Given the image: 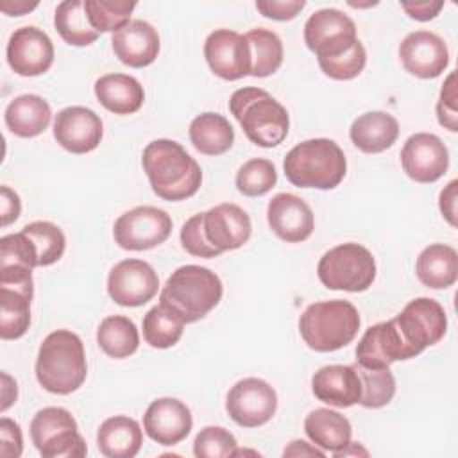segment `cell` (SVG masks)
I'll list each match as a JSON object with an SVG mask.
<instances>
[{
  "label": "cell",
  "mask_w": 458,
  "mask_h": 458,
  "mask_svg": "<svg viewBox=\"0 0 458 458\" xmlns=\"http://www.w3.org/2000/svg\"><path fill=\"white\" fill-rule=\"evenodd\" d=\"M141 165L152 191L170 202L193 197L202 182L199 163L174 140L150 141L141 154Z\"/></svg>",
  "instance_id": "1"
},
{
  "label": "cell",
  "mask_w": 458,
  "mask_h": 458,
  "mask_svg": "<svg viewBox=\"0 0 458 458\" xmlns=\"http://www.w3.org/2000/svg\"><path fill=\"white\" fill-rule=\"evenodd\" d=\"M88 363L79 335L57 329L45 336L36 358L38 383L50 394L68 395L86 381Z\"/></svg>",
  "instance_id": "2"
},
{
  "label": "cell",
  "mask_w": 458,
  "mask_h": 458,
  "mask_svg": "<svg viewBox=\"0 0 458 458\" xmlns=\"http://www.w3.org/2000/svg\"><path fill=\"white\" fill-rule=\"evenodd\" d=\"M286 179L297 188L333 190L347 172L344 150L327 138H313L297 143L284 157Z\"/></svg>",
  "instance_id": "3"
},
{
  "label": "cell",
  "mask_w": 458,
  "mask_h": 458,
  "mask_svg": "<svg viewBox=\"0 0 458 458\" xmlns=\"http://www.w3.org/2000/svg\"><path fill=\"white\" fill-rule=\"evenodd\" d=\"M220 277L200 265H182L172 272L159 293V302L177 313L184 324L204 318L222 299Z\"/></svg>",
  "instance_id": "4"
},
{
  "label": "cell",
  "mask_w": 458,
  "mask_h": 458,
  "mask_svg": "<svg viewBox=\"0 0 458 458\" xmlns=\"http://www.w3.org/2000/svg\"><path fill=\"white\" fill-rule=\"evenodd\" d=\"M229 109L254 145L272 148L284 141L290 118L286 109L268 91L240 88L231 95Z\"/></svg>",
  "instance_id": "5"
},
{
  "label": "cell",
  "mask_w": 458,
  "mask_h": 458,
  "mask_svg": "<svg viewBox=\"0 0 458 458\" xmlns=\"http://www.w3.org/2000/svg\"><path fill=\"white\" fill-rule=\"evenodd\" d=\"M360 324V313L349 301H320L302 311L299 317V333L310 349L333 352L354 340Z\"/></svg>",
  "instance_id": "6"
},
{
  "label": "cell",
  "mask_w": 458,
  "mask_h": 458,
  "mask_svg": "<svg viewBox=\"0 0 458 458\" xmlns=\"http://www.w3.org/2000/svg\"><path fill=\"white\" fill-rule=\"evenodd\" d=\"M317 274L329 290L365 292L376 279V261L370 250L360 243L349 242L336 245L322 254Z\"/></svg>",
  "instance_id": "7"
},
{
  "label": "cell",
  "mask_w": 458,
  "mask_h": 458,
  "mask_svg": "<svg viewBox=\"0 0 458 458\" xmlns=\"http://www.w3.org/2000/svg\"><path fill=\"white\" fill-rule=\"evenodd\" d=\"M34 295L32 268L25 265L0 267V336L16 340L30 326V301Z\"/></svg>",
  "instance_id": "8"
},
{
  "label": "cell",
  "mask_w": 458,
  "mask_h": 458,
  "mask_svg": "<svg viewBox=\"0 0 458 458\" xmlns=\"http://www.w3.org/2000/svg\"><path fill=\"white\" fill-rule=\"evenodd\" d=\"M394 322L413 356H419L426 347L440 342L447 329L444 308L429 297L410 301L403 311L394 317Z\"/></svg>",
  "instance_id": "9"
},
{
  "label": "cell",
  "mask_w": 458,
  "mask_h": 458,
  "mask_svg": "<svg viewBox=\"0 0 458 458\" xmlns=\"http://www.w3.org/2000/svg\"><path fill=\"white\" fill-rule=\"evenodd\" d=\"M172 218L165 209L154 206H138L114 222V242L125 250H148L168 240Z\"/></svg>",
  "instance_id": "10"
},
{
  "label": "cell",
  "mask_w": 458,
  "mask_h": 458,
  "mask_svg": "<svg viewBox=\"0 0 458 458\" xmlns=\"http://www.w3.org/2000/svg\"><path fill=\"white\" fill-rule=\"evenodd\" d=\"M358 41L354 21L338 9H318L304 23V43L317 59H333Z\"/></svg>",
  "instance_id": "11"
},
{
  "label": "cell",
  "mask_w": 458,
  "mask_h": 458,
  "mask_svg": "<svg viewBox=\"0 0 458 458\" xmlns=\"http://www.w3.org/2000/svg\"><path fill=\"white\" fill-rule=\"evenodd\" d=\"M229 417L242 428L267 424L277 410L276 390L259 377H245L231 386L225 399Z\"/></svg>",
  "instance_id": "12"
},
{
  "label": "cell",
  "mask_w": 458,
  "mask_h": 458,
  "mask_svg": "<svg viewBox=\"0 0 458 458\" xmlns=\"http://www.w3.org/2000/svg\"><path fill=\"white\" fill-rule=\"evenodd\" d=\"M159 286L156 270L143 259H123L116 263L107 277L109 297L127 308H138L147 304Z\"/></svg>",
  "instance_id": "13"
},
{
  "label": "cell",
  "mask_w": 458,
  "mask_h": 458,
  "mask_svg": "<svg viewBox=\"0 0 458 458\" xmlns=\"http://www.w3.org/2000/svg\"><path fill=\"white\" fill-rule=\"evenodd\" d=\"M5 54L14 73L21 77H36L52 66L54 43L41 29L25 25L11 34Z\"/></svg>",
  "instance_id": "14"
},
{
  "label": "cell",
  "mask_w": 458,
  "mask_h": 458,
  "mask_svg": "<svg viewBox=\"0 0 458 458\" xmlns=\"http://www.w3.org/2000/svg\"><path fill=\"white\" fill-rule=\"evenodd\" d=\"M401 165L415 182H435L447 172L449 152L438 136L415 132L401 148Z\"/></svg>",
  "instance_id": "15"
},
{
  "label": "cell",
  "mask_w": 458,
  "mask_h": 458,
  "mask_svg": "<svg viewBox=\"0 0 458 458\" xmlns=\"http://www.w3.org/2000/svg\"><path fill=\"white\" fill-rule=\"evenodd\" d=\"M204 57L215 75L238 81L250 75V50L245 36L229 29L213 30L204 43Z\"/></svg>",
  "instance_id": "16"
},
{
  "label": "cell",
  "mask_w": 458,
  "mask_h": 458,
  "mask_svg": "<svg viewBox=\"0 0 458 458\" xmlns=\"http://www.w3.org/2000/svg\"><path fill=\"white\" fill-rule=\"evenodd\" d=\"M104 134L100 116L82 106L61 109L54 120L55 141L72 154H86L98 147Z\"/></svg>",
  "instance_id": "17"
},
{
  "label": "cell",
  "mask_w": 458,
  "mask_h": 458,
  "mask_svg": "<svg viewBox=\"0 0 458 458\" xmlns=\"http://www.w3.org/2000/svg\"><path fill=\"white\" fill-rule=\"evenodd\" d=\"M415 358L394 318L370 326L358 342L356 363L367 369H388L394 361Z\"/></svg>",
  "instance_id": "18"
},
{
  "label": "cell",
  "mask_w": 458,
  "mask_h": 458,
  "mask_svg": "<svg viewBox=\"0 0 458 458\" xmlns=\"http://www.w3.org/2000/svg\"><path fill=\"white\" fill-rule=\"evenodd\" d=\"M404 70L419 79H435L449 64V52L440 36L429 30L410 32L399 45Z\"/></svg>",
  "instance_id": "19"
},
{
  "label": "cell",
  "mask_w": 458,
  "mask_h": 458,
  "mask_svg": "<svg viewBox=\"0 0 458 458\" xmlns=\"http://www.w3.org/2000/svg\"><path fill=\"white\" fill-rule=\"evenodd\" d=\"M193 426L190 408L175 397H161L148 404L143 415V429L161 445L182 442Z\"/></svg>",
  "instance_id": "20"
},
{
  "label": "cell",
  "mask_w": 458,
  "mask_h": 458,
  "mask_svg": "<svg viewBox=\"0 0 458 458\" xmlns=\"http://www.w3.org/2000/svg\"><path fill=\"white\" fill-rule=\"evenodd\" d=\"M202 229L206 240L222 254L247 243L252 224L249 215L240 206L224 202L202 213Z\"/></svg>",
  "instance_id": "21"
},
{
  "label": "cell",
  "mask_w": 458,
  "mask_h": 458,
  "mask_svg": "<svg viewBox=\"0 0 458 458\" xmlns=\"http://www.w3.org/2000/svg\"><path fill=\"white\" fill-rule=\"evenodd\" d=\"M270 229L288 243H299L311 236L315 218L311 208L293 193H277L267 206Z\"/></svg>",
  "instance_id": "22"
},
{
  "label": "cell",
  "mask_w": 458,
  "mask_h": 458,
  "mask_svg": "<svg viewBox=\"0 0 458 458\" xmlns=\"http://www.w3.org/2000/svg\"><path fill=\"white\" fill-rule=\"evenodd\" d=\"M111 45L120 63L131 68H143L156 61L159 54V34L145 20H131L113 32Z\"/></svg>",
  "instance_id": "23"
},
{
  "label": "cell",
  "mask_w": 458,
  "mask_h": 458,
  "mask_svg": "<svg viewBox=\"0 0 458 458\" xmlns=\"http://www.w3.org/2000/svg\"><path fill=\"white\" fill-rule=\"evenodd\" d=\"M313 395L336 408H349L360 403L361 381L354 365H326L311 377Z\"/></svg>",
  "instance_id": "24"
},
{
  "label": "cell",
  "mask_w": 458,
  "mask_h": 458,
  "mask_svg": "<svg viewBox=\"0 0 458 458\" xmlns=\"http://www.w3.org/2000/svg\"><path fill=\"white\" fill-rule=\"evenodd\" d=\"M349 136L358 150L365 154H377L395 143L399 136V123L385 111H369L352 122Z\"/></svg>",
  "instance_id": "25"
},
{
  "label": "cell",
  "mask_w": 458,
  "mask_h": 458,
  "mask_svg": "<svg viewBox=\"0 0 458 458\" xmlns=\"http://www.w3.org/2000/svg\"><path fill=\"white\" fill-rule=\"evenodd\" d=\"M97 100L114 114H132L145 100L143 86L125 73H106L95 81Z\"/></svg>",
  "instance_id": "26"
},
{
  "label": "cell",
  "mask_w": 458,
  "mask_h": 458,
  "mask_svg": "<svg viewBox=\"0 0 458 458\" xmlns=\"http://www.w3.org/2000/svg\"><path fill=\"white\" fill-rule=\"evenodd\" d=\"M143 433L140 424L127 415L106 419L97 433L98 451L107 458H132L140 453Z\"/></svg>",
  "instance_id": "27"
},
{
  "label": "cell",
  "mask_w": 458,
  "mask_h": 458,
  "mask_svg": "<svg viewBox=\"0 0 458 458\" xmlns=\"http://www.w3.org/2000/svg\"><path fill=\"white\" fill-rule=\"evenodd\" d=\"M415 272L424 286L445 290L456 283L458 254L451 245L431 243L419 254Z\"/></svg>",
  "instance_id": "28"
},
{
  "label": "cell",
  "mask_w": 458,
  "mask_h": 458,
  "mask_svg": "<svg viewBox=\"0 0 458 458\" xmlns=\"http://www.w3.org/2000/svg\"><path fill=\"white\" fill-rule=\"evenodd\" d=\"M304 431L313 445L338 453L351 442V422L345 415L329 408H315L304 419Z\"/></svg>",
  "instance_id": "29"
},
{
  "label": "cell",
  "mask_w": 458,
  "mask_h": 458,
  "mask_svg": "<svg viewBox=\"0 0 458 458\" xmlns=\"http://www.w3.org/2000/svg\"><path fill=\"white\" fill-rule=\"evenodd\" d=\"M5 125L20 138H34L41 134L52 118L48 102L39 95H20L5 107Z\"/></svg>",
  "instance_id": "30"
},
{
  "label": "cell",
  "mask_w": 458,
  "mask_h": 458,
  "mask_svg": "<svg viewBox=\"0 0 458 458\" xmlns=\"http://www.w3.org/2000/svg\"><path fill=\"white\" fill-rule=\"evenodd\" d=\"M190 141L206 156L225 154L234 141V129L229 120L218 113H202L190 123Z\"/></svg>",
  "instance_id": "31"
},
{
  "label": "cell",
  "mask_w": 458,
  "mask_h": 458,
  "mask_svg": "<svg viewBox=\"0 0 458 458\" xmlns=\"http://www.w3.org/2000/svg\"><path fill=\"white\" fill-rule=\"evenodd\" d=\"M97 344L107 356L114 360L129 358L140 345L138 327L129 317H106L97 329Z\"/></svg>",
  "instance_id": "32"
},
{
  "label": "cell",
  "mask_w": 458,
  "mask_h": 458,
  "mask_svg": "<svg viewBox=\"0 0 458 458\" xmlns=\"http://www.w3.org/2000/svg\"><path fill=\"white\" fill-rule=\"evenodd\" d=\"M54 25L63 41L73 47H88L98 38V32L88 20L82 0L61 2L54 14Z\"/></svg>",
  "instance_id": "33"
},
{
  "label": "cell",
  "mask_w": 458,
  "mask_h": 458,
  "mask_svg": "<svg viewBox=\"0 0 458 458\" xmlns=\"http://www.w3.org/2000/svg\"><path fill=\"white\" fill-rule=\"evenodd\" d=\"M245 39L250 50V75L268 77L276 73L283 63L281 38L268 29H252Z\"/></svg>",
  "instance_id": "34"
},
{
  "label": "cell",
  "mask_w": 458,
  "mask_h": 458,
  "mask_svg": "<svg viewBox=\"0 0 458 458\" xmlns=\"http://www.w3.org/2000/svg\"><path fill=\"white\" fill-rule=\"evenodd\" d=\"M182 331L184 320L161 302L143 317V338L150 347L168 349L181 340Z\"/></svg>",
  "instance_id": "35"
},
{
  "label": "cell",
  "mask_w": 458,
  "mask_h": 458,
  "mask_svg": "<svg viewBox=\"0 0 458 458\" xmlns=\"http://www.w3.org/2000/svg\"><path fill=\"white\" fill-rule=\"evenodd\" d=\"M21 231L32 240L38 252L39 267L54 265L63 258L66 238H64V233L55 224L47 220H36L23 225Z\"/></svg>",
  "instance_id": "36"
},
{
  "label": "cell",
  "mask_w": 458,
  "mask_h": 458,
  "mask_svg": "<svg viewBox=\"0 0 458 458\" xmlns=\"http://www.w3.org/2000/svg\"><path fill=\"white\" fill-rule=\"evenodd\" d=\"M361 381L360 404L365 408L386 406L395 395V377L390 369H367L354 365Z\"/></svg>",
  "instance_id": "37"
},
{
  "label": "cell",
  "mask_w": 458,
  "mask_h": 458,
  "mask_svg": "<svg viewBox=\"0 0 458 458\" xmlns=\"http://www.w3.org/2000/svg\"><path fill=\"white\" fill-rule=\"evenodd\" d=\"M134 2H114V0H84V9L91 27L100 32H116L131 21Z\"/></svg>",
  "instance_id": "38"
},
{
  "label": "cell",
  "mask_w": 458,
  "mask_h": 458,
  "mask_svg": "<svg viewBox=\"0 0 458 458\" xmlns=\"http://www.w3.org/2000/svg\"><path fill=\"white\" fill-rule=\"evenodd\" d=\"M68 429H77V422L73 415L61 406L43 408L30 420V438L38 451Z\"/></svg>",
  "instance_id": "39"
},
{
  "label": "cell",
  "mask_w": 458,
  "mask_h": 458,
  "mask_svg": "<svg viewBox=\"0 0 458 458\" xmlns=\"http://www.w3.org/2000/svg\"><path fill=\"white\" fill-rule=\"evenodd\" d=\"M277 182V172L272 161L254 157L243 163L236 172V188L245 197H259L268 193Z\"/></svg>",
  "instance_id": "40"
},
{
  "label": "cell",
  "mask_w": 458,
  "mask_h": 458,
  "mask_svg": "<svg viewBox=\"0 0 458 458\" xmlns=\"http://www.w3.org/2000/svg\"><path fill=\"white\" fill-rule=\"evenodd\" d=\"M238 444L234 435L222 426H206L193 442V454L197 458H227L233 456Z\"/></svg>",
  "instance_id": "41"
},
{
  "label": "cell",
  "mask_w": 458,
  "mask_h": 458,
  "mask_svg": "<svg viewBox=\"0 0 458 458\" xmlns=\"http://www.w3.org/2000/svg\"><path fill=\"white\" fill-rule=\"evenodd\" d=\"M365 63H367V52L363 43L358 39L352 45V48L347 50L345 54L333 59H320L318 66L331 79L349 81L361 73V70L365 68Z\"/></svg>",
  "instance_id": "42"
},
{
  "label": "cell",
  "mask_w": 458,
  "mask_h": 458,
  "mask_svg": "<svg viewBox=\"0 0 458 458\" xmlns=\"http://www.w3.org/2000/svg\"><path fill=\"white\" fill-rule=\"evenodd\" d=\"M7 265H25L29 268L39 267L36 247L23 231L5 234L0 240V267Z\"/></svg>",
  "instance_id": "43"
},
{
  "label": "cell",
  "mask_w": 458,
  "mask_h": 458,
  "mask_svg": "<svg viewBox=\"0 0 458 458\" xmlns=\"http://www.w3.org/2000/svg\"><path fill=\"white\" fill-rule=\"evenodd\" d=\"M181 245L182 249L199 258H215L220 252L206 240L204 229H202V213H197L190 216L182 227H181Z\"/></svg>",
  "instance_id": "44"
},
{
  "label": "cell",
  "mask_w": 458,
  "mask_h": 458,
  "mask_svg": "<svg viewBox=\"0 0 458 458\" xmlns=\"http://www.w3.org/2000/svg\"><path fill=\"white\" fill-rule=\"evenodd\" d=\"M88 447L77 429H68L39 449L43 458H82Z\"/></svg>",
  "instance_id": "45"
},
{
  "label": "cell",
  "mask_w": 458,
  "mask_h": 458,
  "mask_svg": "<svg viewBox=\"0 0 458 458\" xmlns=\"http://www.w3.org/2000/svg\"><path fill=\"white\" fill-rule=\"evenodd\" d=\"M456 75L451 72L440 89V97L437 102V116L438 123L451 132L458 131V109H456Z\"/></svg>",
  "instance_id": "46"
},
{
  "label": "cell",
  "mask_w": 458,
  "mask_h": 458,
  "mask_svg": "<svg viewBox=\"0 0 458 458\" xmlns=\"http://www.w3.org/2000/svg\"><path fill=\"white\" fill-rule=\"evenodd\" d=\"M306 2L304 0H258L256 9L272 20L286 21L295 18L302 9Z\"/></svg>",
  "instance_id": "47"
},
{
  "label": "cell",
  "mask_w": 458,
  "mask_h": 458,
  "mask_svg": "<svg viewBox=\"0 0 458 458\" xmlns=\"http://www.w3.org/2000/svg\"><path fill=\"white\" fill-rule=\"evenodd\" d=\"M23 451V438L18 422L9 417L0 419V456L18 458Z\"/></svg>",
  "instance_id": "48"
},
{
  "label": "cell",
  "mask_w": 458,
  "mask_h": 458,
  "mask_svg": "<svg viewBox=\"0 0 458 458\" xmlns=\"http://www.w3.org/2000/svg\"><path fill=\"white\" fill-rule=\"evenodd\" d=\"M0 206H2V225L13 224L21 211V202L16 191H13L9 186L0 188Z\"/></svg>",
  "instance_id": "49"
},
{
  "label": "cell",
  "mask_w": 458,
  "mask_h": 458,
  "mask_svg": "<svg viewBox=\"0 0 458 458\" xmlns=\"http://www.w3.org/2000/svg\"><path fill=\"white\" fill-rule=\"evenodd\" d=\"M456 186H458V181L453 179V181L440 191V200H438L442 216H444L453 227L456 225Z\"/></svg>",
  "instance_id": "50"
},
{
  "label": "cell",
  "mask_w": 458,
  "mask_h": 458,
  "mask_svg": "<svg viewBox=\"0 0 458 458\" xmlns=\"http://www.w3.org/2000/svg\"><path fill=\"white\" fill-rule=\"evenodd\" d=\"M401 7L408 13L410 18L419 20V21H428V20H433L440 13L444 4L442 2H417V4H401Z\"/></svg>",
  "instance_id": "51"
},
{
  "label": "cell",
  "mask_w": 458,
  "mask_h": 458,
  "mask_svg": "<svg viewBox=\"0 0 458 458\" xmlns=\"http://www.w3.org/2000/svg\"><path fill=\"white\" fill-rule=\"evenodd\" d=\"M283 456H318V458H324L326 451H322L320 447L311 445L304 440H292L290 445L284 447Z\"/></svg>",
  "instance_id": "52"
},
{
  "label": "cell",
  "mask_w": 458,
  "mask_h": 458,
  "mask_svg": "<svg viewBox=\"0 0 458 458\" xmlns=\"http://www.w3.org/2000/svg\"><path fill=\"white\" fill-rule=\"evenodd\" d=\"M16 397H18L16 381L7 372H2V411H5L13 403H16Z\"/></svg>",
  "instance_id": "53"
},
{
  "label": "cell",
  "mask_w": 458,
  "mask_h": 458,
  "mask_svg": "<svg viewBox=\"0 0 458 458\" xmlns=\"http://www.w3.org/2000/svg\"><path fill=\"white\" fill-rule=\"evenodd\" d=\"M36 7H38V2H32V4L25 2V0H16V2L5 0V2H0L2 13L9 14V16H21V14H25V13H29V11L36 9Z\"/></svg>",
  "instance_id": "54"
}]
</instances>
